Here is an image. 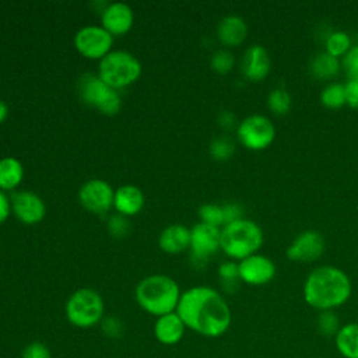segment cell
<instances>
[{"instance_id": "obj_37", "label": "cell", "mask_w": 358, "mask_h": 358, "mask_svg": "<svg viewBox=\"0 0 358 358\" xmlns=\"http://www.w3.org/2000/svg\"><path fill=\"white\" fill-rule=\"evenodd\" d=\"M224 213H225L227 224L243 218V217H242V207H241L239 204H236V203L224 204Z\"/></svg>"}, {"instance_id": "obj_25", "label": "cell", "mask_w": 358, "mask_h": 358, "mask_svg": "<svg viewBox=\"0 0 358 358\" xmlns=\"http://www.w3.org/2000/svg\"><path fill=\"white\" fill-rule=\"evenodd\" d=\"M267 105L275 115H285L291 108V95L284 87H275L267 96Z\"/></svg>"}, {"instance_id": "obj_13", "label": "cell", "mask_w": 358, "mask_h": 358, "mask_svg": "<svg viewBox=\"0 0 358 358\" xmlns=\"http://www.w3.org/2000/svg\"><path fill=\"white\" fill-rule=\"evenodd\" d=\"M239 280L249 285H264L275 275L274 262L260 253L248 256L238 263Z\"/></svg>"}, {"instance_id": "obj_16", "label": "cell", "mask_w": 358, "mask_h": 358, "mask_svg": "<svg viewBox=\"0 0 358 358\" xmlns=\"http://www.w3.org/2000/svg\"><path fill=\"white\" fill-rule=\"evenodd\" d=\"M271 60L267 49L262 45H250L242 57V73L252 81H262L270 71Z\"/></svg>"}, {"instance_id": "obj_7", "label": "cell", "mask_w": 358, "mask_h": 358, "mask_svg": "<svg viewBox=\"0 0 358 358\" xmlns=\"http://www.w3.org/2000/svg\"><path fill=\"white\" fill-rule=\"evenodd\" d=\"M80 98L90 106L105 115H115L120 110L122 99L117 90L105 84L98 74L85 73L78 80Z\"/></svg>"}, {"instance_id": "obj_29", "label": "cell", "mask_w": 358, "mask_h": 358, "mask_svg": "<svg viewBox=\"0 0 358 358\" xmlns=\"http://www.w3.org/2000/svg\"><path fill=\"white\" fill-rule=\"evenodd\" d=\"M234 63H235L234 55L227 49H220L214 52L211 57V67L220 74L228 73L234 67Z\"/></svg>"}, {"instance_id": "obj_28", "label": "cell", "mask_w": 358, "mask_h": 358, "mask_svg": "<svg viewBox=\"0 0 358 358\" xmlns=\"http://www.w3.org/2000/svg\"><path fill=\"white\" fill-rule=\"evenodd\" d=\"M235 151V144L228 137H217L210 144V154L218 161H225L232 157Z\"/></svg>"}, {"instance_id": "obj_12", "label": "cell", "mask_w": 358, "mask_h": 358, "mask_svg": "<svg viewBox=\"0 0 358 358\" xmlns=\"http://www.w3.org/2000/svg\"><path fill=\"white\" fill-rule=\"evenodd\" d=\"M326 243L320 232L306 229L298 234L287 248V257L294 262L310 263L317 260L324 252Z\"/></svg>"}, {"instance_id": "obj_24", "label": "cell", "mask_w": 358, "mask_h": 358, "mask_svg": "<svg viewBox=\"0 0 358 358\" xmlns=\"http://www.w3.org/2000/svg\"><path fill=\"white\" fill-rule=\"evenodd\" d=\"M320 102L330 109H337L345 105V90L341 83H330L320 91Z\"/></svg>"}, {"instance_id": "obj_33", "label": "cell", "mask_w": 358, "mask_h": 358, "mask_svg": "<svg viewBox=\"0 0 358 358\" xmlns=\"http://www.w3.org/2000/svg\"><path fill=\"white\" fill-rule=\"evenodd\" d=\"M21 358H52V352L42 341H31L24 347Z\"/></svg>"}, {"instance_id": "obj_3", "label": "cell", "mask_w": 358, "mask_h": 358, "mask_svg": "<svg viewBox=\"0 0 358 358\" xmlns=\"http://www.w3.org/2000/svg\"><path fill=\"white\" fill-rule=\"evenodd\" d=\"M180 295L178 282L164 274H152L143 278L134 291L138 306L157 317L176 312Z\"/></svg>"}, {"instance_id": "obj_34", "label": "cell", "mask_w": 358, "mask_h": 358, "mask_svg": "<svg viewBox=\"0 0 358 358\" xmlns=\"http://www.w3.org/2000/svg\"><path fill=\"white\" fill-rule=\"evenodd\" d=\"M341 63L348 74V78H358V45L350 48V50L343 56Z\"/></svg>"}, {"instance_id": "obj_21", "label": "cell", "mask_w": 358, "mask_h": 358, "mask_svg": "<svg viewBox=\"0 0 358 358\" xmlns=\"http://www.w3.org/2000/svg\"><path fill=\"white\" fill-rule=\"evenodd\" d=\"M22 164L14 157L0 159V190H14L22 180Z\"/></svg>"}, {"instance_id": "obj_30", "label": "cell", "mask_w": 358, "mask_h": 358, "mask_svg": "<svg viewBox=\"0 0 358 358\" xmlns=\"http://www.w3.org/2000/svg\"><path fill=\"white\" fill-rule=\"evenodd\" d=\"M317 329L323 336H336L337 334L340 326H338V319L333 310L320 312V315L317 317Z\"/></svg>"}, {"instance_id": "obj_5", "label": "cell", "mask_w": 358, "mask_h": 358, "mask_svg": "<svg viewBox=\"0 0 358 358\" xmlns=\"http://www.w3.org/2000/svg\"><path fill=\"white\" fill-rule=\"evenodd\" d=\"M141 74L140 60L127 50H110L99 60L98 76L113 90L124 88L138 80Z\"/></svg>"}, {"instance_id": "obj_14", "label": "cell", "mask_w": 358, "mask_h": 358, "mask_svg": "<svg viewBox=\"0 0 358 358\" xmlns=\"http://www.w3.org/2000/svg\"><path fill=\"white\" fill-rule=\"evenodd\" d=\"M11 211L24 224L34 225L43 220L46 207L43 200L29 190L14 192L10 197Z\"/></svg>"}, {"instance_id": "obj_31", "label": "cell", "mask_w": 358, "mask_h": 358, "mask_svg": "<svg viewBox=\"0 0 358 358\" xmlns=\"http://www.w3.org/2000/svg\"><path fill=\"white\" fill-rule=\"evenodd\" d=\"M218 275L222 281V285L225 288L228 287H234L236 284V281L239 280V268H238V263H235L234 260H228L224 262L220 267H218Z\"/></svg>"}, {"instance_id": "obj_18", "label": "cell", "mask_w": 358, "mask_h": 358, "mask_svg": "<svg viewBox=\"0 0 358 358\" xmlns=\"http://www.w3.org/2000/svg\"><path fill=\"white\" fill-rule=\"evenodd\" d=\"M248 35L246 21L235 14L225 15L217 25V36L225 46L241 45Z\"/></svg>"}, {"instance_id": "obj_38", "label": "cell", "mask_w": 358, "mask_h": 358, "mask_svg": "<svg viewBox=\"0 0 358 358\" xmlns=\"http://www.w3.org/2000/svg\"><path fill=\"white\" fill-rule=\"evenodd\" d=\"M10 213H11L10 199L7 197L6 192L0 190V224H3L8 218Z\"/></svg>"}, {"instance_id": "obj_26", "label": "cell", "mask_w": 358, "mask_h": 358, "mask_svg": "<svg viewBox=\"0 0 358 358\" xmlns=\"http://www.w3.org/2000/svg\"><path fill=\"white\" fill-rule=\"evenodd\" d=\"M351 48V39L344 31H334L326 38V52L337 57L344 56Z\"/></svg>"}, {"instance_id": "obj_27", "label": "cell", "mask_w": 358, "mask_h": 358, "mask_svg": "<svg viewBox=\"0 0 358 358\" xmlns=\"http://www.w3.org/2000/svg\"><path fill=\"white\" fill-rule=\"evenodd\" d=\"M199 217L201 222L217 227V228H222L227 224L224 206L206 203L199 208Z\"/></svg>"}, {"instance_id": "obj_19", "label": "cell", "mask_w": 358, "mask_h": 358, "mask_svg": "<svg viewBox=\"0 0 358 358\" xmlns=\"http://www.w3.org/2000/svg\"><path fill=\"white\" fill-rule=\"evenodd\" d=\"M143 206H144V194L137 186L124 185V186H120L117 190H115L113 207L119 214L124 217L134 215L140 213Z\"/></svg>"}, {"instance_id": "obj_10", "label": "cell", "mask_w": 358, "mask_h": 358, "mask_svg": "<svg viewBox=\"0 0 358 358\" xmlns=\"http://www.w3.org/2000/svg\"><path fill=\"white\" fill-rule=\"evenodd\" d=\"M221 241V228L199 222L190 229V252L196 264H204L218 249Z\"/></svg>"}, {"instance_id": "obj_35", "label": "cell", "mask_w": 358, "mask_h": 358, "mask_svg": "<svg viewBox=\"0 0 358 358\" xmlns=\"http://www.w3.org/2000/svg\"><path fill=\"white\" fill-rule=\"evenodd\" d=\"M108 229L113 236H123V235H126V232L129 229V222L124 215L117 213L109 218Z\"/></svg>"}, {"instance_id": "obj_1", "label": "cell", "mask_w": 358, "mask_h": 358, "mask_svg": "<svg viewBox=\"0 0 358 358\" xmlns=\"http://www.w3.org/2000/svg\"><path fill=\"white\" fill-rule=\"evenodd\" d=\"M176 313L186 329L215 338L222 336L231 326V309L224 296L206 285L192 287L180 295Z\"/></svg>"}, {"instance_id": "obj_39", "label": "cell", "mask_w": 358, "mask_h": 358, "mask_svg": "<svg viewBox=\"0 0 358 358\" xmlns=\"http://www.w3.org/2000/svg\"><path fill=\"white\" fill-rule=\"evenodd\" d=\"M218 122H220V124L222 127L229 129V127H232L235 124V116L229 110H222L220 113V116H218Z\"/></svg>"}, {"instance_id": "obj_22", "label": "cell", "mask_w": 358, "mask_h": 358, "mask_svg": "<svg viewBox=\"0 0 358 358\" xmlns=\"http://www.w3.org/2000/svg\"><path fill=\"white\" fill-rule=\"evenodd\" d=\"M336 347L344 358H358V323H348L338 329Z\"/></svg>"}, {"instance_id": "obj_23", "label": "cell", "mask_w": 358, "mask_h": 358, "mask_svg": "<svg viewBox=\"0 0 358 358\" xmlns=\"http://www.w3.org/2000/svg\"><path fill=\"white\" fill-rule=\"evenodd\" d=\"M338 69H340L338 59L331 56L326 50L317 53L310 63L312 74L320 80H327L334 77L338 73Z\"/></svg>"}, {"instance_id": "obj_15", "label": "cell", "mask_w": 358, "mask_h": 358, "mask_svg": "<svg viewBox=\"0 0 358 358\" xmlns=\"http://www.w3.org/2000/svg\"><path fill=\"white\" fill-rule=\"evenodd\" d=\"M133 21L134 15L131 7L122 1L106 4L101 14L102 27L110 35H123L129 32L133 25Z\"/></svg>"}, {"instance_id": "obj_32", "label": "cell", "mask_w": 358, "mask_h": 358, "mask_svg": "<svg viewBox=\"0 0 358 358\" xmlns=\"http://www.w3.org/2000/svg\"><path fill=\"white\" fill-rule=\"evenodd\" d=\"M101 330L108 338H119L123 334L124 326L116 316H103L101 320Z\"/></svg>"}, {"instance_id": "obj_17", "label": "cell", "mask_w": 358, "mask_h": 358, "mask_svg": "<svg viewBox=\"0 0 358 358\" xmlns=\"http://www.w3.org/2000/svg\"><path fill=\"white\" fill-rule=\"evenodd\" d=\"M186 331V326L176 312L157 317L154 324V336L164 345L178 344Z\"/></svg>"}, {"instance_id": "obj_40", "label": "cell", "mask_w": 358, "mask_h": 358, "mask_svg": "<svg viewBox=\"0 0 358 358\" xmlns=\"http://www.w3.org/2000/svg\"><path fill=\"white\" fill-rule=\"evenodd\" d=\"M7 113H8V106L6 105V102L0 99V123L7 117Z\"/></svg>"}, {"instance_id": "obj_11", "label": "cell", "mask_w": 358, "mask_h": 358, "mask_svg": "<svg viewBox=\"0 0 358 358\" xmlns=\"http://www.w3.org/2000/svg\"><path fill=\"white\" fill-rule=\"evenodd\" d=\"M115 190L103 179L87 180L78 192L80 203L91 213L102 214L113 207Z\"/></svg>"}, {"instance_id": "obj_36", "label": "cell", "mask_w": 358, "mask_h": 358, "mask_svg": "<svg viewBox=\"0 0 358 358\" xmlns=\"http://www.w3.org/2000/svg\"><path fill=\"white\" fill-rule=\"evenodd\" d=\"M345 103L351 108H358V78H348L344 84Z\"/></svg>"}, {"instance_id": "obj_20", "label": "cell", "mask_w": 358, "mask_h": 358, "mask_svg": "<svg viewBox=\"0 0 358 358\" xmlns=\"http://www.w3.org/2000/svg\"><path fill=\"white\" fill-rule=\"evenodd\" d=\"M158 245L166 253H180L190 248V229L182 224H171L159 234Z\"/></svg>"}, {"instance_id": "obj_2", "label": "cell", "mask_w": 358, "mask_h": 358, "mask_svg": "<svg viewBox=\"0 0 358 358\" xmlns=\"http://www.w3.org/2000/svg\"><path fill=\"white\" fill-rule=\"evenodd\" d=\"M352 291L347 273L336 266H319L313 268L303 282L305 302L320 312L334 310L344 305Z\"/></svg>"}, {"instance_id": "obj_8", "label": "cell", "mask_w": 358, "mask_h": 358, "mask_svg": "<svg viewBox=\"0 0 358 358\" xmlns=\"http://www.w3.org/2000/svg\"><path fill=\"white\" fill-rule=\"evenodd\" d=\"M236 137L243 147L260 151L273 143L275 137V127L267 116L253 113L238 123Z\"/></svg>"}, {"instance_id": "obj_6", "label": "cell", "mask_w": 358, "mask_h": 358, "mask_svg": "<svg viewBox=\"0 0 358 358\" xmlns=\"http://www.w3.org/2000/svg\"><path fill=\"white\" fill-rule=\"evenodd\" d=\"M64 310L70 324L78 329H90L103 319L105 305L95 289L80 288L69 296Z\"/></svg>"}, {"instance_id": "obj_9", "label": "cell", "mask_w": 358, "mask_h": 358, "mask_svg": "<svg viewBox=\"0 0 358 358\" xmlns=\"http://www.w3.org/2000/svg\"><path fill=\"white\" fill-rule=\"evenodd\" d=\"M76 49L87 59L105 57L113 45V35H110L102 25H87L74 35Z\"/></svg>"}, {"instance_id": "obj_4", "label": "cell", "mask_w": 358, "mask_h": 358, "mask_svg": "<svg viewBox=\"0 0 358 358\" xmlns=\"http://www.w3.org/2000/svg\"><path fill=\"white\" fill-rule=\"evenodd\" d=\"M263 231L252 220L241 218L221 228V249L232 260H243L257 253L263 245Z\"/></svg>"}]
</instances>
